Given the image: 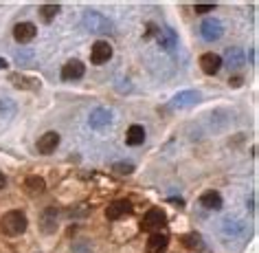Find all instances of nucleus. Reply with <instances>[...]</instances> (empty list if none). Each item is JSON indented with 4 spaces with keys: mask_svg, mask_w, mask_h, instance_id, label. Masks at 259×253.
Returning a JSON list of instances; mask_svg holds the SVG:
<instances>
[{
    "mask_svg": "<svg viewBox=\"0 0 259 253\" xmlns=\"http://www.w3.org/2000/svg\"><path fill=\"white\" fill-rule=\"evenodd\" d=\"M183 246L185 249H200V246H202V236H200V233H185Z\"/></svg>",
    "mask_w": 259,
    "mask_h": 253,
    "instance_id": "obj_23",
    "label": "nucleus"
},
{
    "mask_svg": "<svg viewBox=\"0 0 259 253\" xmlns=\"http://www.w3.org/2000/svg\"><path fill=\"white\" fill-rule=\"evenodd\" d=\"M9 80L14 82V86H18V88H27V90H37L40 88V82L31 80V77H24V75H11Z\"/></svg>",
    "mask_w": 259,
    "mask_h": 253,
    "instance_id": "obj_21",
    "label": "nucleus"
},
{
    "mask_svg": "<svg viewBox=\"0 0 259 253\" xmlns=\"http://www.w3.org/2000/svg\"><path fill=\"white\" fill-rule=\"evenodd\" d=\"M200 35H202V40L206 42H215L220 38L224 35V24L222 20H218V18H206L200 24Z\"/></svg>",
    "mask_w": 259,
    "mask_h": 253,
    "instance_id": "obj_4",
    "label": "nucleus"
},
{
    "mask_svg": "<svg viewBox=\"0 0 259 253\" xmlns=\"http://www.w3.org/2000/svg\"><path fill=\"white\" fill-rule=\"evenodd\" d=\"M222 233H224V238H226V242L233 238H246V225L244 223H239V220H231V218H226L224 220V225H222Z\"/></svg>",
    "mask_w": 259,
    "mask_h": 253,
    "instance_id": "obj_12",
    "label": "nucleus"
},
{
    "mask_svg": "<svg viewBox=\"0 0 259 253\" xmlns=\"http://www.w3.org/2000/svg\"><path fill=\"white\" fill-rule=\"evenodd\" d=\"M57 146H60V134H57L55 130L44 132L42 137L37 139V152L40 154H53Z\"/></svg>",
    "mask_w": 259,
    "mask_h": 253,
    "instance_id": "obj_11",
    "label": "nucleus"
},
{
    "mask_svg": "<svg viewBox=\"0 0 259 253\" xmlns=\"http://www.w3.org/2000/svg\"><path fill=\"white\" fill-rule=\"evenodd\" d=\"M167 225V213L160 209V207H154V209H150L143 216V223H141V227H143V231H150V233H160V229Z\"/></svg>",
    "mask_w": 259,
    "mask_h": 253,
    "instance_id": "obj_3",
    "label": "nucleus"
},
{
    "mask_svg": "<svg viewBox=\"0 0 259 253\" xmlns=\"http://www.w3.org/2000/svg\"><path fill=\"white\" fill-rule=\"evenodd\" d=\"M57 218H60V213H57L55 207H49V209H44L42 216H40V229L44 233H55L57 227H60Z\"/></svg>",
    "mask_w": 259,
    "mask_h": 253,
    "instance_id": "obj_13",
    "label": "nucleus"
},
{
    "mask_svg": "<svg viewBox=\"0 0 259 253\" xmlns=\"http://www.w3.org/2000/svg\"><path fill=\"white\" fill-rule=\"evenodd\" d=\"M5 185H7V178H5V174L3 172H0V190H3V187Z\"/></svg>",
    "mask_w": 259,
    "mask_h": 253,
    "instance_id": "obj_28",
    "label": "nucleus"
},
{
    "mask_svg": "<svg viewBox=\"0 0 259 253\" xmlns=\"http://www.w3.org/2000/svg\"><path fill=\"white\" fill-rule=\"evenodd\" d=\"M158 44H160L163 49L169 51V49H174V47L178 44V35L174 33V29L165 27V29H160V31H158Z\"/></svg>",
    "mask_w": 259,
    "mask_h": 253,
    "instance_id": "obj_19",
    "label": "nucleus"
},
{
    "mask_svg": "<svg viewBox=\"0 0 259 253\" xmlns=\"http://www.w3.org/2000/svg\"><path fill=\"white\" fill-rule=\"evenodd\" d=\"M112 170L116 174H123V176H127V174L134 172V163H130V161H119V163L112 165Z\"/></svg>",
    "mask_w": 259,
    "mask_h": 253,
    "instance_id": "obj_24",
    "label": "nucleus"
},
{
    "mask_svg": "<svg viewBox=\"0 0 259 253\" xmlns=\"http://www.w3.org/2000/svg\"><path fill=\"white\" fill-rule=\"evenodd\" d=\"M110 57H112V47H110L106 40H97L93 44V49H90V62L97 64V66H101V64H106Z\"/></svg>",
    "mask_w": 259,
    "mask_h": 253,
    "instance_id": "obj_7",
    "label": "nucleus"
},
{
    "mask_svg": "<svg viewBox=\"0 0 259 253\" xmlns=\"http://www.w3.org/2000/svg\"><path fill=\"white\" fill-rule=\"evenodd\" d=\"M35 35H37V27L33 22H20L14 27V38H16V42H20V44L33 42Z\"/></svg>",
    "mask_w": 259,
    "mask_h": 253,
    "instance_id": "obj_9",
    "label": "nucleus"
},
{
    "mask_svg": "<svg viewBox=\"0 0 259 253\" xmlns=\"http://www.w3.org/2000/svg\"><path fill=\"white\" fill-rule=\"evenodd\" d=\"M200 205L204 207V209H209V211H220L222 209V196H220V192H213V190H209V192H204L202 196H200V200H198Z\"/></svg>",
    "mask_w": 259,
    "mask_h": 253,
    "instance_id": "obj_17",
    "label": "nucleus"
},
{
    "mask_svg": "<svg viewBox=\"0 0 259 253\" xmlns=\"http://www.w3.org/2000/svg\"><path fill=\"white\" fill-rule=\"evenodd\" d=\"M24 187H27V192L31 196H40V194H44V190H47V183H44L42 176H27Z\"/></svg>",
    "mask_w": 259,
    "mask_h": 253,
    "instance_id": "obj_20",
    "label": "nucleus"
},
{
    "mask_svg": "<svg viewBox=\"0 0 259 253\" xmlns=\"http://www.w3.org/2000/svg\"><path fill=\"white\" fill-rule=\"evenodd\" d=\"M209 11H215V5L213 3H198L196 5V14H209Z\"/></svg>",
    "mask_w": 259,
    "mask_h": 253,
    "instance_id": "obj_26",
    "label": "nucleus"
},
{
    "mask_svg": "<svg viewBox=\"0 0 259 253\" xmlns=\"http://www.w3.org/2000/svg\"><path fill=\"white\" fill-rule=\"evenodd\" d=\"M9 66V62L7 60H5V57H0V70H5V68H7Z\"/></svg>",
    "mask_w": 259,
    "mask_h": 253,
    "instance_id": "obj_27",
    "label": "nucleus"
},
{
    "mask_svg": "<svg viewBox=\"0 0 259 253\" xmlns=\"http://www.w3.org/2000/svg\"><path fill=\"white\" fill-rule=\"evenodd\" d=\"M60 14V5H53V3H49V5H42L40 7V18L44 22H53V18Z\"/></svg>",
    "mask_w": 259,
    "mask_h": 253,
    "instance_id": "obj_22",
    "label": "nucleus"
},
{
    "mask_svg": "<svg viewBox=\"0 0 259 253\" xmlns=\"http://www.w3.org/2000/svg\"><path fill=\"white\" fill-rule=\"evenodd\" d=\"M0 113H3V117H11L16 113V103L11 99H0Z\"/></svg>",
    "mask_w": 259,
    "mask_h": 253,
    "instance_id": "obj_25",
    "label": "nucleus"
},
{
    "mask_svg": "<svg viewBox=\"0 0 259 253\" xmlns=\"http://www.w3.org/2000/svg\"><path fill=\"white\" fill-rule=\"evenodd\" d=\"M200 68L204 75H215L222 68V57L218 53H202L200 55Z\"/></svg>",
    "mask_w": 259,
    "mask_h": 253,
    "instance_id": "obj_10",
    "label": "nucleus"
},
{
    "mask_svg": "<svg viewBox=\"0 0 259 253\" xmlns=\"http://www.w3.org/2000/svg\"><path fill=\"white\" fill-rule=\"evenodd\" d=\"M81 22H83V29L90 31V33H112V22L95 9H88L83 14Z\"/></svg>",
    "mask_w": 259,
    "mask_h": 253,
    "instance_id": "obj_2",
    "label": "nucleus"
},
{
    "mask_svg": "<svg viewBox=\"0 0 259 253\" xmlns=\"http://www.w3.org/2000/svg\"><path fill=\"white\" fill-rule=\"evenodd\" d=\"M83 73H86V64L79 62V60H68L62 66V80L64 82H77L83 77Z\"/></svg>",
    "mask_w": 259,
    "mask_h": 253,
    "instance_id": "obj_8",
    "label": "nucleus"
},
{
    "mask_svg": "<svg viewBox=\"0 0 259 253\" xmlns=\"http://www.w3.org/2000/svg\"><path fill=\"white\" fill-rule=\"evenodd\" d=\"M88 123H90V128H95V130H103V128H108L110 123H112V110L103 108V106L95 108L88 117Z\"/></svg>",
    "mask_w": 259,
    "mask_h": 253,
    "instance_id": "obj_5",
    "label": "nucleus"
},
{
    "mask_svg": "<svg viewBox=\"0 0 259 253\" xmlns=\"http://www.w3.org/2000/svg\"><path fill=\"white\" fill-rule=\"evenodd\" d=\"M132 213V203L127 198H119L114 203H110L106 207V218L108 220H121L123 216H130Z\"/></svg>",
    "mask_w": 259,
    "mask_h": 253,
    "instance_id": "obj_6",
    "label": "nucleus"
},
{
    "mask_svg": "<svg viewBox=\"0 0 259 253\" xmlns=\"http://www.w3.org/2000/svg\"><path fill=\"white\" fill-rule=\"evenodd\" d=\"M169 246V236L167 233H152L145 242V253H165Z\"/></svg>",
    "mask_w": 259,
    "mask_h": 253,
    "instance_id": "obj_15",
    "label": "nucleus"
},
{
    "mask_svg": "<svg viewBox=\"0 0 259 253\" xmlns=\"http://www.w3.org/2000/svg\"><path fill=\"white\" fill-rule=\"evenodd\" d=\"M27 227H29V220L27 216H24V211H7L3 216V220H0V229H3L5 236H20V233L27 231Z\"/></svg>",
    "mask_w": 259,
    "mask_h": 253,
    "instance_id": "obj_1",
    "label": "nucleus"
},
{
    "mask_svg": "<svg viewBox=\"0 0 259 253\" xmlns=\"http://www.w3.org/2000/svg\"><path fill=\"white\" fill-rule=\"evenodd\" d=\"M145 141V128L139 126V123H134V126L127 128L125 132V143L127 146H141Z\"/></svg>",
    "mask_w": 259,
    "mask_h": 253,
    "instance_id": "obj_18",
    "label": "nucleus"
},
{
    "mask_svg": "<svg viewBox=\"0 0 259 253\" xmlns=\"http://www.w3.org/2000/svg\"><path fill=\"white\" fill-rule=\"evenodd\" d=\"M198 101H200V93H198V90H180V93L174 95L171 106H176V108H189V106H196Z\"/></svg>",
    "mask_w": 259,
    "mask_h": 253,
    "instance_id": "obj_16",
    "label": "nucleus"
},
{
    "mask_svg": "<svg viewBox=\"0 0 259 253\" xmlns=\"http://www.w3.org/2000/svg\"><path fill=\"white\" fill-rule=\"evenodd\" d=\"M222 64H226L231 70H239L246 64V53H244V49H239V47H231L229 51H226V57L222 60Z\"/></svg>",
    "mask_w": 259,
    "mask_h": 253,
    "instance_id": "obj_14",
    "label": "nucleus"
}]
</instances>
